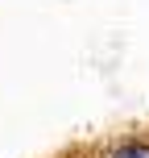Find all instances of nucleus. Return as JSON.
Returning <instances> with one entry per match:
<instances>
[{
    "label": "nucleus",
    "instance_id": "1",
    "mask_svg": "<svg viewBox=\"0 0 149 158\" xmlns=\"http://www.w3.org/2000/svg\"><path fill=\"white\" fill-rule=\"evenodd\" d=\"M112 158H149V142H120Z\"/></svg>",
    "mask_w": 149,
    "mask_h": 158
}]
</instances>
